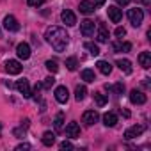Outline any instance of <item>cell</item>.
Listing matches in <instances>:
<instances>
[{
  "instance_id": "31",
  "label": "cell",
  "mask_w": 151,
  "mask_h": 151,
  "mask_svg": "<svg viewBox=\"0 0 151 151\" xmlns=\"http://www.w3.org/2000/svg\"><path fill=\"white\" fill-rule=\"evenodd\" d=\"M53 84H55V78H53V77H48V78H45V82H43L41 86H43V89H52Z\"/></svg>"
},
{
  "instance_id": "37",
  "label": "cell",
  "mask_w": 151,
  "mask_h": 151,
  "mask_svg": "<svg viewBox=\"0 0 151 151\" xmlns=\"http://www.w3.org/2000/svg\"><path fill=\"white\" fill-rule=\"evenodd\" d=\"M116 2H117V6H123V7H124V6L130 4V0H116Z\"/></svg>"
},
{
  "instance_id": "2",
  "label": "cell",
  "mask_w": 151,
  "mask_h": 151,
  "mask_svg": "<svg viewBox=\"0 0 151 151\" xmlns=\"http://www.w3.org/2000/svg\"><path fill=\"white\" fill-rule=\"evenodd\" d=\"M128 20H130V23H132L133 27H140V23H142V20H144L142 9H139V7L130 9V11H128Z\"/></svg>"
},
{
  "instance_id": "11",
  "label": "cell",
  "mask_w": 151,
  "mask_h": 151,
  "mask_svg": "<svg viewBox=\"0 0 151 151\" xmlns=\"http://www.w3.org/2000/svg\"><path fill=\"white\" fill-rule=\"evenodd\" d=\"M146 94L142 93V91H137V89H133L132 93H130V101L133 103V105H144L146 103Z\"/></svg>"
},
{
  "instance_id": "15",
  "label": "cell",
  "mask_w": 151,
  "mask_h": 151,
  "mask_svg": "<svg viewBox=\"0 0 151 151\" xmlns=\"http://www.w3.org/2000/svg\"><path fill=\"white\" fill-rule=\"evenodd\" d=\"M139 64H140L144 69H149V68H151V53H149V52L139 53Z\"/></svg>"
},
{
  "instance_id": "32",
  "label": "cell",
  "mask_w": 151,
  "mask_h": 151,
  "mask_svg": "<svg viewBox=\"0 0 151 151\" xmlns=\"http://www.w3.org/2000/svg\"><path fill=\"white\" fill-rule=\"evenodd\" d=\"M132 50V43H121V46H119V52H130Z\"/></svg>"
},
{
  "instance_id": "30",
  "label": "cell",
  "mask_w": 151,
  "mask_h": 151,
  "mask_svg": "<svg viewBox=\"0 0 151 151\" xmlns=\"http://www.w3.org/2000/svg\"><path fill=\"white\" fill-rule=\"evenodd\" d=\"M46 69L50 71V73H57L59 71V64H57V60H46Z\"/></svg>"
},
{
  "instance_id": "19",
  "label": "cell",
  "mask_w": 151,
  "mask_h": 151,
  "mask_svg": "<svg viewBox=\"0 0 151 151\" xmlns=\"http://www.w3.org/2000/svg\"><path fill=\"white\" fill-rule=\"evenodd\" d=\"M96 68H98V71L103 73V75H110V73H112V66H110V62H107V60H98V62H96Z\"/></svg>"
},
{
  "instance_id": "34",
  "label": "cell",
  "mask_w": 151,
  "mask_h": 151,
  "mask_svg": "<svg viewBox=\"0 0 151 151\" xmlns=\"http://www.w3.org/2000/svg\"><path fill=\"white\" fill-rule=\"evenodd\" d=\"M114 34H116V36H117V37H124V36H126V30H124V29H123V27H117V29H116V32H114Z\"/></svg>"
},
{
  "instance_id": "13",
  "label": "cell",
  "mask_w": 151,
  "mask_h": 151,
  "mask_svg": "<svg viewBox=\"0 0 151 151\" xmlns=\"http://www.w3.org/2000/svg\"><path fill=\"white\" fill-rule=\"evenodd\" d=\"M68 98H69V93H68L66 86H59V87L55 89V100H57L59 103H66Z\"/></svg>"
},
{
  "instance_id": "40",
  "label": "cell",
  "mask_w": 151,
  "mask_h": 151,
  "mask_svg": "<svg viewBox=\"0 0 151 151\" xmlns=\"http://www.w3.org/2000/svg\"><path fill=\"white\" fill-rule=\"evenodd\" d=\"M135 2H139V4H144V6H147V4H149V0H135Z\"/></svg>"
},
{
  "instance_id": "7",
  "label": "cell",
  "mask_w": 151,
  "mask_h": 151,
  "mask_svg": "<svg viewBox=\"0 0 151 151\" xmlns=\"http://www.w3.org/2000/svg\"><path fill=\"white\" fill-rule=\"evenodd\" d=\"M16 89L23 94V98H30V96H32L30 84H29V80H25V78H22V80H18V82H16Z\"/></svg>"
},
{
  "instance_id": "39",
  "label": "cell",
  "mask_w": 151,
  "mask_h": 151,
  "mask_svg": "<svg viewBox=\"0 0 151 151\" xmlns=\"http://www.w3.org/2000/svg\"><path fill=\"white\" fill-rule=\"evenodd\" d=\"M142 86H144L146 89H149V87H151V84H149V78H144V80H142Z\"/></svg>"
},
{
  "instance_id": "41",
  "label": "cell",
  "mask_w": 151,
  "mask_h": 151,
  "mask_svg": "<svg viewBox=\"0 0 151 151\" xmlns=\"http://www.w3.org/2000/svg\"><path fill=\"white\" fill-rule=\"evenodd\" d=\"M121 112H123V116H124V117H130V112H128V110H121Z\"/></svg>"
},
{
  "instance_id": "23",
  "label": "cell",
  "mask_w": 151,
  "mask_h": 151,
  "mask_svg": "<svg viewBox=\"0 0 151 151\" xmlns=\"http://www.w3.org/2000/svg\"><path fill=\"white\" fill-rule=\"evenodd\" d=\"M80 77H82V80H84V82H87V84L96 80V75H94V71H93V69H84V71L80 73Z\"/></svg>"
},
{
  "instance_id": "10",
  "label": "cell",
  "mask_w": 151,
  "mask_h": 151,
  "mask_svg": "<svg viewBox=\"0 0 151 151\" xmlns=\"http://www.w3.org/2000/svg\"><path fill=\"white\" fill-rule=\"evenodd\" d=\"M107 13H109V18H110L112 23H119L121 18H123V11H121L119 7H116V6H109Z\"/></svg>"
},
{
  "instance_id": "4",
  "label": "cell",
  "mask_w": 151,
  "mask_h": 151,
  "mask_svg": "<svg viewBox=\"0 0 151 151\" xmlns=\"http://www.w3.org/2000/svg\"><path fill=\"white\" fill-rule=\"evenodd\" d=\"M4 29L9 30V32H16V30H20V23H18V20L13 14H7L4 18Z\"/></svg>"
},
{
  "instance_id": "38",
  "label": "cell",
  "mask_w": 151,
  "mask_h": 151,
  "mask_svg": "<svg viewBox=\"0 0 151 151\" xmlns=\"http://www.w3.org/2000/svg\"><path fill=\"white\" fill-rule=\"evenodd\" d=\"M105 2H107V0H94V2H93V4H94L96 7H100V6H103Z\"/></svg>"
},
{
  "instance_id": "35",
  "label": "cell",
  "mask_w": 151,
  "mask_h": 151,
  "mask_svg": "<svg viewBox=\"0 0 151 151\" xmlns=\"http://www.w3.org/2000/svg\"><path fill=\"white\" fill-rule=\"evenodd\" d=\"M60 149H73V144L69 140H64V142H60Z\"/></svg>"
},
{
  "instance_id": "14",
  "label": "cell",
  "mask_w": 151,
  "mask_h": 151,
  "mask_svg": "<svg viewBox=\"0 0 151 151\" xmlns=\"http://www.w3.org/2000/svg\"><path fill=\"white\" fill-rule=\"evenodd\" d=\"M16 53H18V57H20V59L27 60V59L30 57V46H29L27 43H20V45L16 46Z\"/></svg>"
},
{
  "instance_id": "12",
  "label": "cell",
  "mask_w": 151,
  "mask_h": 151,
  "mask_svg": "<svg viewBox=\"0 0 151 151\" xmlns=\"http://www.w3.org/2000/svg\"><path fill=\"white\" fill-rule=\"evenodd\" d=\"M66 137H69V139H78L80 137V126L75 121L66 126Z\"/></svg>"
},
{
  "instance_id": "1",
  "label": "cell",
  "mask_w": 151,
  "mask_h": 151,
  "mask_svg": "<svg viewBox=\"0 0 151 151\" xmlns=\"http://www.w3.org/2000/svg\"><path fill=\"white\" fill-rule=\"evenodd\" d=\"M45 37H46V41L52 45V48H53L55 52H64L66 46H68V43H69L68 32H66L62 27H55V25H52V27L46 29Z\"/></svg>"
},
{
  "instance_id": "29",
  "label": "cell",
  "mask_w": 151,
  "mask_h": 151,
  "mask_svg": "<svg viewBox=\"0 0 151 151\" xmlns=\"http://www.w3.org/2000/svg\"><path fill=\"white\" fill-rule=\"evenodd\" d=\"M77 66H78V60L75 59V57H69V59H66V68H68L69 71H75V69H77Z\"/></svg>"
},
{
  "instance_id": "20",
  "label": "cell",
  "mask_w": 151,
  "mask_h": 151,
  "mask_svg": "<svg viewBox=\"0 0 151 151\" xmlns=\"http://www.w3.org/2000/svg\"><path fill=\"white\" fill-rule=\"evenodd\" d=\"M29 123H30L29 119H23V121H22V126H20V128H14V130H13V135H14V137H18V139H22V137L25 135L27 128H29Z\"/></svg>"
},
{
  "instance_id": "24",
  "label": "cell",
  "mask_w": 151,
  "mask_h": 151,
  "mask_svg": "<svg viewBox=\"0 0 151 151\" xmlns=\"http://www.w3.org/2000/svg\"><path fill=\"white\" fill-rule=\"evenodd\" d=\"M105 89H107V91H112L114 94H123V93H124V84H123V82H117L116 86H109V84H107Z\"/></svg>"
},
{
  "instance_id": "25",
  "label": "cell",
  "mask_w": 151,
  "mask_h": 151,
  "mask_svg": "<svg viewBox=\"0 0 151 151\" xmlns=\"http://www.w3.org/2000/svg\"><path fill=\"white\" fill-rule=\"evenodd\" d=\"M86 94H87L86 86H77V89H75V100H77V101H82V100L86 98Z\"/></svg>"
},
{
  "instance_id": "5",
  "label": "cell",
  "mask_w": 151,
  "mask_h": 151,
  "mask_svg": "<svg viewBox=\"0 0 151 151\" xmlns=\"http://www.w3.org/2000/svg\"><path fill=\"white\" fill-rule=\"evenodd\" d=\"M4 69H6L9 75H20L22 69H23V66L20 64V60H7V62L4 64Z\"/></svg>"
},
{
  "instance_id": "9",
  "label": "cell",
  "mask_w": 151,
  "mask_h": 151,
  "mask_svg": "<svg viewBox=\"0 0 151 151\" xmlns=\"http://www.w3.org/2000/svg\"><path fill=\"white\" fill-rule=\"evenodd\" d=\"M60 20H62L68 27L77 25V16H75V13H73V11H69V9H64V11L60 13Z\"/></svg>"
},
{
  "instance_id": "22",
  "label": "cell",
  "mask_w": 151,
  "mask_h": 151,
  "mask_svg": "<svg viewBox=\"0 0 151 151\" xmlns=\"http://www.w3.org/2000/svg\"><path fill=\"white\" fill-rule=\"evenodd\" d=\"M53 126H55V132H62V130H64V112H59V114L55 116Z\"/></svg>"
},
{
  "instance_id": "33",
  "label": "cell",
  "mask_w": 151,
  "mask_h": 151,
  "mask_svg": "<svg viewBox=\"0 0 151 151\" xmlns=\"http://www.w3.org/2000/svg\"><path fill=\"white\" fill-rule=\"evenodd\" d=\"M27 2H29L30 7H39V6H43L45 0H27Z\"/></svg>"
},
{
  "instance_id": "17",
  "label": "cell",
  "mask_w": 151,
  "mask_h": 151,
  "mask_svg": "<svg viewBox=\"0 0 151 151\" xmlns=\"http://www.w3.org/2000/svg\"><path fill=\"white\" fill-rule=\"evenodd\" d=\"M94 9H96V6L91 2V0H82V2H80V13H84V14H93Z\"/></svg>"
},
{
  "instance_id": "36",
  "label": "cell",
  "mask_w": 151,
  "mask_h": 151,
  "mask_svg": "<svg viewBox=\"0 0 151 151\" xmlns=\"http://www.w3.org/2000/svg\"><path fill=\"white\" fill-rule=\"evenodd\" d=\"M23 149H30V144H18L16 151H23Z\"/></svg>"
},
{
  "instance_id": "27",
  "label": "cell",
  "mask_w": 151,
  "mask_h": 151,
  "mask_svg": "<svg viewBox=\"0 0 151 151\" xmlns=\"http://www.w3.org/2000/svg\"><path fill=\"white\" fill-rule=\"evenodd\" d=\"M84 46H86V50H89V53H91V55H94V57H96V55H100V48H98V45H94V43L87 41Z\"/></svg>"
},
{
  "instance_id": "3",
  "label": "cell",
  "mask_w": 151,
  "mask_h": 151,
  "mask_svg": "<svg viewBox=\"0 0 151 151\" xmlns=\"http://www.w3.org/2000/svg\"><path fill=\"white\" fill-rule=\"evenodd\" d=\"M144 130H146L144 124H135V126H132V128H128V130L124 132V139H126V140H132V139H135V137H140V135L144 133Z\"/></svg>"
},
{
  "instance_id": "28",
  "label": "cell",
  "mask_w": 151,
  "mask_h": 151,
  "mask_svg": "<svg viewBox=\"0 0 151 151\" xmlns=\"http://www.w3.org/2000/svg\"><path fill=\"white\" fill-rule=\"evenodd\" d=\"M94 101H96L98 107H103V105H107L109 98H107L105 94H101V93H94Z\"/></svg>"
},
{
  "instance_id": "16",
  "label": "cell",
  "mask_w": 151,
  "mask_h": 151,
  "mask_svg": "<svg viewBox=\"0 0 151 151\" xmlns=\"http://www.w3.org/2000/svg\"><path fill=\"white\" fill-rule=\"evenodd\" d=\"M116 66H117L123 73H126V75L132 73V62H130L128 59H117V60H116Z\"/></svg>"
},
{
  "instance_id": "21",
  "label": "cell",
  "mask_w": 151,
  "mask_h": 151,
  "mask_svg": "<svg viewBox=\"0 0 151 151\" xmlns=\"http://www.w3.org/2000/svg\"><path fill=\"white\" fill-rule=\"evenodd\" d=\"M103 123H105V126H116L117 124V116L114 112H107V114H103Z\"/></svg>"
},
{
  "instance_id": "8",
  "label": "cell",
  "mask_w": 151,
  "mask_h": 151,
  "mask_svg": "<svg viewBox=\"0 0 151 151\" xmlns=\"http://www.w3.org/2000/svg\"><path fill=\"white\" fill-rule=\"evenodd\" d=\"M98 119H100V114H98L96 110H86L84 116H82V121H84L87 126H93L94 123H98Z\"/></svg>"
},
{
  "instance_id": "6",
  "label": "cell",
  "mask_w": 151,
  "mask_h": 151,
  "mask_svg": "<svg viewBox=\"0 0 151 151\" xmlns=\"http://www.w3.org/2000/svg\"><path fill=\"white\" fill-rule=\"evenodd\" d=\"M80 32H82L86 37L94 36V22H93V20H84V22L80 23Z\"/></svg>"
},
{
  "instance_id": "18",
  "label": "cell",
  "mask_w": 151,
  "mask_h": 151,
  "mask_svg": "<svg viewBox=\"0 0 151 151\" xmlns=\"http://www.w3.org/2000/svg\"><path fill=\"white\" fill-rule=\"evenodd\" d=\"M96 39H98L100 43H107V41H109V30H107V27H105L103 23H100V27H98V36H96Z\"/></svg>"
},
{
  "instance_id": "26",
  "label": "cell",
  "mask_w": 151,
  "mask_h": 151,
  "mask_svg": "<svg viewBox=\"0 0 151 151\" xmlns=\"http://www.w3.org/2000/svg\"><path fill=\"white\" fill-rule=\"evenodd\" d=\"M41 140H43L45 146H52V144L55 142V133H52V132H45L43 137H41Z\"/></svg>"
}]
</instances>
